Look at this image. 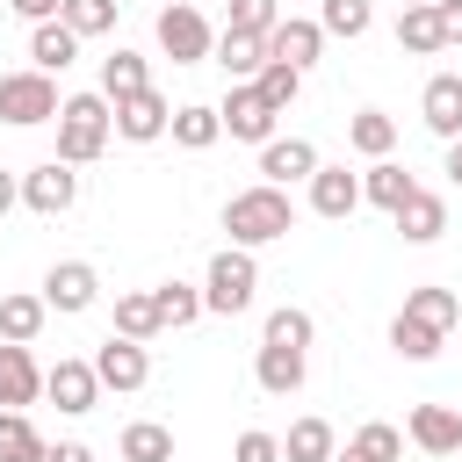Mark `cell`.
<instances>
[{
  "mask_svg": "<svg viewBox=\"0 0 462 462\" xmlns=\"http://www.w3.org/2000/svg\"><path fill=\"white\" fill-rule=\"evenodd\" d=\"M224 231H231V245H274V238H289L296 231V202H289V188H274V180H253V188H238L231 202H224Z\"/></svg>",
  "mask_w": 462,
  "mask_h": 462,
  "instance_id": "1",
  "label": "cell"
},
{
  "mask_svg": "<svg viewBox=\"0 0 462 462\" xmlns=\"http://www.w3.org/2000/svg\"><path fill=\"white\" fill-rule=\"evenodd\" d=\"M108 137H116V101L101 87L94 94H65V108H58V159L65 166H94L108 152Z\"/></svg>",
  "mask_w": 462,
  "mask_h": 462,
  "instance_id": "2",
  "label": "cell"
},
{
  "mask_svg": "<svg viewBox=\"0 0 462 462\" xmlns=\"http://www.w3.org/2000/svg\"><path fill=\"white\" fill-rule=\"evenodd\" d=\"M253 296H260V260H253V245L209 253V267H202V310L238 318V310H253Z\"/></svg>",
  "mask_w": 462,
  "mask_h": 462,
  "instance_id": "3",
  "label": "cell"
},
{
  "mask_svg": "<svg viewBox=\"0 0 462 462\" xmlns=\"http://www.w3.org/2000/svg\"><path fill=\"white\" fill-rule=\"evenodd\" d=\"M152 36H159V51H166L173 65H202V58H217V29H209V14H202L195 0H166L159 22H152Z\"/></svg>",
  "mask_w": 462,
  "mask_h": 462,
  "instance_id": "4",
  "label": "cell"
},
{
  "mask_svg": "<svg viewBox=\"0 0 462 462\" xmlns=\"http://www.w3.org/2000/svg\"><path fill=\"white\" fill-rule=\"evenodd\" d=\"M58 79L51 72H36V65H22V72H0V123H14V130H36V123H58Z\"/></svg>",
  "mask_w": 462,
  "mask_h": 462,
  "instance_id": "5",
  "label": "cell"
},
{
  "mask_svg": "<svg viewBox=\"0 0 462 462\" xmlns=\"http://www.w3.org/2000/svg\"><path fill=\"white\" fill-rule=\"evenodd\" d=\"M217 116H224V137H238V144H267L274 123H282V108H274L253 79H231V94L217 101Z\"/></svg>",
  "mask_w": 462,
  "mask_h": 462,
  "instance_id": "6",
  "label": "cell"
},
{
  "mask_svg": "<svg viewBox=\"0 0 462 462\" xmlns=\"http://www.w3.org/2000/svg\"><path fill=\"white\" fill-rule=\"evenodd\" d=\"M22 202H29L36 217H65V209L79 202V166H65V159L51 152L43 166H29V173H22Z\"/></svg>",
  "mask_w": 462,
  "mask_h": 462,
  "instance_id": "7",
  "label": "cell"
},
{
  "mask_svg": "<svg viewBox=\"0 0 462 462\" xmlns=\"http://www.w3.org/2000/svg\"><path fill=\"white\" fill-rule=\"evenodd\" d=\"M166 130H173V101H166L159 87L116 101V137H123V144H159Z\"/></svg>",
  "mask_w": 462,
  "mask_h": 462,
  "instance_id": "8",
  "label": "cell"
},
{
  "mask_svg": "<svg viewBox=\"0 0 462 462\" xmlns=\"http://www.w3.org/2000/svg\"><path fill=\"white\" fill-rule=\"evenodd\" d=\"M94 375H101V390H144V383H152V354H144V339L108 332V339L94 346Z\"/></svg>",
  "mask_w": 462,
  "mask_h": 462,
  "instance_id": "9",
  "label": "cell"
},
{
  "mask_svg": "<svg viewBox=\"0 0 462 462\" xmlns=\"http://www.w3.org/2000/svg\"><path fill=\"white\" fill-rule=\"evenodd\" d=\"M43 303H51L58 318H79V310L101 303V274H94L87 260H58V267L43 274Z\"/></svg>",
  "mask_w": 462,
  "mask_h": 462,
  "instance_id": "10",
  "label": "cell"
},
{
  "mask_svg": "<svg viewBox=\"0 0 462 462\" xmlns=\"http://www.w3.org/2000/svg\"><path fill=\"white\" fill-rule=\"evenodd\" d=\"M43 397H51L58 411H72V419L94 411V404H101V375H94V361H72V354H65L58 368H43Z\"/></svg>",
  "mask_w": 462,
  "mask_h": 462,
  "instance_id": "11",
  "label": "cell"
},
{
  "mask_svg": "<svg viewBox=\"0 0 462 462\" xmlns=\"http://www.w3.org/2000/svg\"><path fill=\"white\" fill-rule=\"evenodd\" d=\"M404 440L426 455H462V411L455 404H411L404 411Z\"/></svg>",
  "mask_w": 462,
  "mask_h": 462,
  "instance_id": "12",
  "label": "cell"
},
{
  "mask_svg": "<svg viewBox=\"0 0 462 462\" xmlns=\"http://www.w3.org/2000/svg\"><path fill=\"white\" fill-rule=\"evenodd\" d=\"M318 166H325V159H318V144H310V137H282V130H274V137L260 144V180H274V188L310 180Z\"/></svg>",
  "mask_w": 462,
  "mask_h": 462,
  "instance_id": "13",
  "label": "cell"
},
{
  "mask_svg": "<svg viewBox=\"0 0 462 462\" xmlns=\"http://www.w3.org/2000/svg\"><path fill=\"white\" fill-rule=\"evenodd\" d=\"M43 397V368H36V354L22 346V339H0V404L7 411H29Z\"/></svg>",
  "mask_w": 462,
  "mask_h": 462,
  "instance_id": "14",
  "label": "cell"
},
{
  "mask_svg": "<svg viewBox=\"0 0 462 462\" xmlns=\"http://www.w3.org/2000/svg\"><path fill=\"white\" fill-rule=\"evenodd\" d=\"M303 188H310V209H318L325 224H346V217L361 209V173H346V166H318Z\"/></svg>",
  "mask_w": 462,
  "mask_h": 462,
  "instance_id": "15",
  "label": "cell"
},
{
  "mask_svg": "<svg viewBox=\"0 0 462 462\" xmlns=\"http://www.w3.org/2000/svg\"><path fill=\"white\" fill-rule=\"evenodd\" d=\"M419 123L448 144V137H462V72H433L426 79V94H419Z\"/></svg>",
  "mask_w": 462,
  "mask_h": 462,
  "instance_id": "16",
  "label": "cell"
},
{
  "mask_svg": "<svg viewBox=\"0 0 462 462\" xmlns=\"http://www.w3.org/2000/svg\"><path fill=\"white\" fill-rule=\"evenodd\" d=\"M318 51H325V29L303 22V14H282V22L267 29V58H282V65H296V72H310Z\"/></svg>",
  "mask_w": 462,
  "mask_h": 462,
  "instance_id": "17",
  "label": "cell"
},
{
  "mask_svg": "<svg viewBox=\"0 0 462 462\" xmlns=\"http://www.w3.org/2000/svg\"><path fill=\"white\" fill-rule=\"evenodd\" d=\"M253 383H260L267 397H296V390H303V346H274V339H260V354H253Z\"/></svg>",
  "mask_w": 462,
  "mask_h": 462,
  "instance_id": "18",
  "label": "cell"
},
{
  "mask_svg": "<svg viewBox=\"0 0 462 462\" xmlns=\"http://www.w3.org/2000/svg\"><path fill=\"white\" fill-rule=\"evenodd\" d=\"M79 43H87V36H79V29H65V14H58V22H36V29H29V65L58 79V72L79 58Z\"/></svg>",
  "mask_w": 462,
  "mask_h": 462,
  "instance_id": "19",
  "label": "cell"
},
{
  "mask_svg": "<svg viewBox=\"0 0 462 462\" xmlns=\"http://www.w3.org/2000/svg\"><path fill=\"white\" fill-rule=\"evenodd\" d=\"M411 195H419V180H411L397 159H368V173H361V202H375V209H390V217H397Z\"/></svg>",
  "mask_w": 462,
  "mask_h": 462,
  "instance_id": "20",
  "label": "cell"
},
{
  "mask_svg": "<svg viewBox=\"0 0 462 462\" xmlns=\"http://www.w3.org/2000/svg\"><path fill=\"white\" fill-rule=\"evenodd\" d=\"M440 231H448V202H440L433 188H419V195L397 209V238H404V245H433Z\"/></svg>",
  "mask_w": 462,
  "mask_h": 462,
  "instance_id": "21",
  "label": "cell"
},
{
  "mask_svg": "<svg viewBox=\"0 0 462 462\" xmlns=\"http://www.w3.org/2000/svg\"><path fill=\"white\" fill-rule=\"evenodd\" d=\"M166 137H173L180 152H209V144L224 137V116H217L209 101H180V108H173V130H166Z\"/></svg>",
  "mask_w": 462,
  "mask_h": 462,
  "instance_id": "22",
  "label": "cell"
},
{
  "mask_svg": "<svg viewBox=\"0 0 462 462\" xmlns=\"http://www.w3.org/2000/svg\"><path fill=\"white\" fill-rule=\"evenodd\" d=\"M217 65H224L231 79H253V72L267 65V36H253V29H217Z\"/></svg>",
  "mask_w": 462,
  "mask_h": 462,
  "instance_id": "23",
  "label": "cell"
},
{
  "mask_svg": "<svg viewBox=\"0 0 462 462\" xmlns=\"http://www.w3.org/2000/svg\"><path fill=\"white\" fill-rule=\"evenodd\" d=\"M346 144H354L361 159H390V144H397V116H383V108H354V116H346Z\"/></svg>",
  "mask_w": 462,
  "mask_h": 462,
  "instance_id": "24",
  "label": "cell"
},
{
  "mask_svg": "<svg viewBox=\"0 0 462 462\" xmlns=\"http://www.w3.org/2000/svg\"><path fill=\"white\" fill-rule=\"evenodd\" d=\"M404 310H411V318H426L433 332H455V325H462V296H455V289H440V282L404 289Z\"/></svg>",
  "mask_w": 462,
  "mask_h": 462,
  "instance_id": "25",
  "label": "cell"
},
{
  "mask_svg": "<svg viewBox=\"0 0 462 462\" xmlns=\"http://www.w3.org/2000/svg\"><path fill=\"white\" fill-rule=\"evenodd\" d=\"M440 346H448V332H433L426 318H411V310L390 318V354H397V361H433Z\"/></svg>",
  "mask_w": 462,
  "mask_h": 462,
  "instance_id": "26",
  "label": "cell"
},
{
  "mask_svg": "<svg viewBox=\"0 0 462 462\" xmlns=\"http://www.w3.org/2000/svg\"><path fill=\"white\" fill-rule=\"evenodd\" d=\"M332 455H339V433L325 419H296L282 433V462H332Z\"/></svg>",
  "mask_w": 462,
  "mask_h": 462,
  "instance_id": "27",
  "label": "cell"
},
{
  "mask_svg": "<svg viewBox=\"0 0 462 462\" xmlns=\"http://www.w3.org/2000/svg\"><path fill=\"white\" fill-rule=\"evenodd\" d=\"M116 455H123V462H173V426H159V419H130L123 440H116Z\"/></svg>",
  "mask_w": 462,
  "mask_h": 462,
  "instance_id": "28",
  "label": "cell"
},
{
  "mask_svg": "<svg viewBox=\"0 0 462 462\" xmlns=\"http://www.w3.org/2000/svg\"><path fill=\"white\" fill-rule=\"evenodd\" d=\"M43 455H51V440L36 433V419L0 404V462H43Z\"/></svg>",
  "mask_w": 462,
  "mask_h": 462,
  "instance_id": "29",
  "label": "cell"
},
{
  "mask_svg": "<svg viewBox=\"0 0 462 462\" xmlns=\"http://www.w3.org/2000/svg\"><path fill=\"white\" fill-rule=\"evenodd\" d=\"M397 455H404V433H397L390 419H368V426H361L332 462H397Z\"/></svg>",
  "mask_w": 462,
  "mask_h": 462,
  "instance_id": "30",
  "label": "cell"
},
{
  "mask_svg": "<svg viewBox=\"0 0 462 462\" xmlns=\"http://www.w3.org/2000/svg\"><path fill=\"white\" fill-rule=\"evenodd\" d=\"M116 332H123V339H159V332H166V318H159V296H152V289H130V296H116Z\"/></svg>",
  "mask_w": 462,
  "mask_h": 462,
  "instance_id": "31",
  "label": "cell"
},
{
  "mask_svg": "<svg viewBox=\"0 0 462 462\" xmlns=\"http://www.w3.org/2000/svg\"><path fill=\"white\" fill-rule=\"evenodd\" d=\"M43 318H51L43 289H36V296H0V339H22V346H36Z\"/></svg>",
  "mask_w": 462,
  "mask_h": 462,
  "instance_id": "32",
  "label": "cell"
},
{
  "mask_svg": "<svg viewBox=\"0 0 462 462\" xmlns=\"http://www.w3.org/2000/svg\"><path fill=\"white\" fill-rule=\"evenodd\" d=\"M397 51H411V58H433V51H448V36H440V14H433V7H404V14H397Z\"/></svg>",
  "mask_w": 462,
  "mask_h": 462,
  "instance_id": "33",
  "label": "cell"
},
{
  "mask_svg": "<svg viewBox=\"0 0 462 462\" xmlns=\"http://www.w3.org/2000/svg\"><path fill=\"white\" fill-rule=\"evenodd\" d=\"M144 87H152V72H144V58L116 43V51L101 58V94H108V101H123V94H144Z\"/></svg>",
  "mask_w": 462,
  "mask_h": 462,
  "instance_id": "34",
  "label": "cell"
},
{
  "mask_svg": "<svg viewBox=\"0 0 462 462\" xmlns=\"http://www.w3.org/2000/svg\"><path fill=\"white\" fill-rule=\"evenodd\" d=\"M318 29L354 43V36H368V29H375V7H368V0H318Z\"/></svg>",
  "mask_w": 462,
  "mask_h": 462,
  "instance_id": "35",
  "label": "cell"
},
{
  "mask_svg": "<svg viewBox=\"0 0 462 462\" xmlns=\"http://www.w3.org/2000/svg\"><path fill=\"white\" fill-rule=\"evenodd\" d=\"M152 296H159V318H166V325H173V332H180V325H195V318H202V289H195V282H159V289H152Z\"/></svg>",
  "mask_w": 462,
  "mask_h": 462,
  "instance_id": "36",
  "label": "cell"
},
{
  "mask_svg": "<svg viewBox=\"0 0 462 462\" xmlns=\"http://www.w3.org/2000/svg\"><path fill=\"white\" fill-rule=\"evenodd\" d=\"M310 310H296V303H282V310H267V325H260V339H274V346H303L310 354Z\"/></svg>",
  "mask_w": 462,
  "mask_h": 462,
  "instance_id": "37",
  "label": "cell"
},
{
  "mask_svg": "<svg viewBox=\"0 0 462 462\" xmlns=\"http://www.w3.org/2000/svg\"><path fill=\"white\" fill-rule=\"evenodd\" d=\"M253 87H260L274 108H296V94H303V72H296V65H282V58H267V65L253 72Z\"/></svg>",
  "mask_w": 462,
  "mask_h": 462,
  "instance_id": "38",
  "label": "cell"
},
{
  "mask_svg": "<svg viewBox=\"0 0 462 462\" xmlns=\"http://www.w3.org/2000/svg\"><path fill=\"white\" fill-rule=\"evenodd\" d=\"M116 14H123V0H65V29H79V36H108Z\"/></svg>",
  "mask_w": 462,
  "mask_h": 462,
  "instance_id": "39",
  "label": "cell"
},
{
  "mask_svg": "<svg viewBox=\"0 0 462 462\" xmlns=\"http://www.w3.org/2000/svg\"><path fill=\"white\" fill-rule=\"evenodd\" d=\"M282 22V0H231V22L224 29H253V36H267Z\"/></svg>",
  "mask_w": 462,
  "mask_h": 462,
  "instance_id": "40",
  "label": "cell"
},
{
  "mask_svg": "<svg viewBox=\"0 0 462 462\" xmlns=\"http://www.w3.org/2000/svg\"><path fill=\"white\" fill-rule=\"evenodd\" d=\"M231 462H282V433H238V448H231Z\"/></svg>",
  "mask_w": 462,
  "mask_h": 462,
  "instance_id": "41",
  "label": "cell"
},
{
  "mask_svg": "<svg viewBox=\"0 0 462 462\" xmlns=\"http://www.w3.org/2000/svg\"><path fill=\"white\" fill-rule=\"evenodd\" d=\"M7 7H14V14L29 22V29H36V22H58V14H65V0H7Z\"/></svg>",
  "mask_w": 462,
  "mask_h": 462,
  "instance_id": "42",
  "label": "cell"
},
{
  "mask_svg": "<svg viewBox=\"0 0 462 462\" xmlns=\"http://www.w3.org/2000/svg\"><path fill=\"white\" fill-rule=\"evenodd\" d=\"M433 14H440V36L462 43V0H433Z\"/></svg>",
  "mask_w": 462,
  "mask_h": 462,
  "instance_id": "43",
  "label": "cell"
},
{
  "mask_svg": "<svg viewBox=\"0 0 462 462\" xmlns=\"http://www.w3.org/2000/svg\"><path fill=\"white\" fill-rule=\"evenodd\" d=\"M43 462H94V448H87V440H51Z\"/></svg>",
  "mask_w": 462,
  "mask_h": 462,
  "instance_id": "44",
  "label": "cell"
},
{
  "mask_svg": "<svg viewBox=\"0 0 462 462\" xmlns=\"http://www.w3.org/2000/svg\"><path fill=\"white\" fill-rule=\"evenodd\" d=\"M14 202H22V173H7V166H0V217H7Z\"/></svg>",
  "mask_w": 462,
  "mask_h": 462,
  "instance_id": "45",
  "label": "cell"
},
{
  "mask_svg": "<svg viewBox=\"0 0 462 462\" xmlns=\"http://www.w3.org/2000/svg\"><path fill=\"white\" fill-rule=\"evenodd\" d=\"M440 173H448V180L462 188V137H448V166H440Z\"/></svg>",
  "mask_w": 462,
  "mask_h": 462,
  "instance_id": "46",
  "label": "cell"
},
{
  "mask_svg": "<svg viewBox=\"0 0 462 462\" xmlns=\"http://www.w3.org/2000/svg\"><path fill=\"white\" fill-rule=\"evenodd\" d=\"M404 7H433V0H404Z\"/></svg>",
  "mask_w": 462,
  "mask_h": 462,
  "instance_id": "47",
  "label": "cell"
},
{
  "mask_svg": "<svg viewBox=\"0 0 462 462\" xmlns=\"http://www.w3.org/2000/svg\"><path fill=\"white\" fill-rule=\"evenodd\" d=\"M159 7H166V0H159Z\"/></svg>",
  "mask_w": 462,
  "mask_h": 462,
  "instance_id": "48",
  "label": "cell"
}]
</instances>
